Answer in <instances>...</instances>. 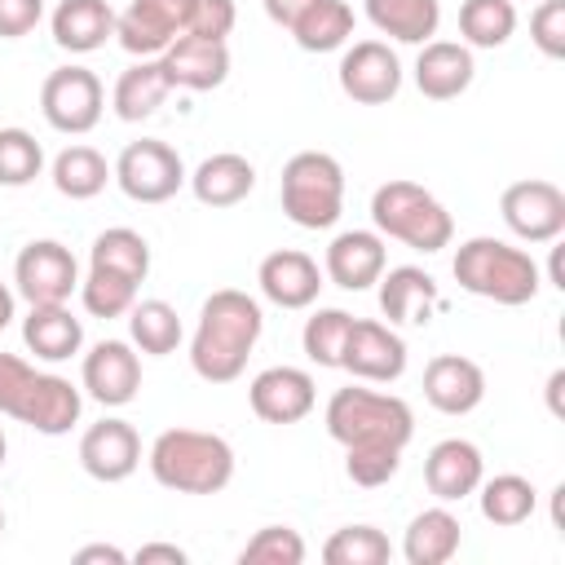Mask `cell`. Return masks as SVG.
Segmentation results:
<instances>
[{"instance_id": "cell-11", "label": "cell", "mask_w": 565, "mask_h": 565, "mask_svg": "<svg viewBox=\"0 0 565 565\" xmlns=\"http://www.w3.org/2000/svg\"><path fill=\"white\" fill-rule=\"evenodd\" d=\"M503 225L521 238V243H552L565 234V194L561 185L530 177V181H512L499 199Z\"/></svg>"}, {"instance_id": "cell-41", "label": "cell", "mask_w": 565, "mask_h": 565, "mask_svg": "<svg viewBox=\"0 0 565 565\" xmlns=\"http://www.w3.org/2000/svg\"><path fill=\"white\" fill-rule=\"evenodd\" d=\"M238 561H243V565H300V561H305V539H300V530H291V525H260V530L243 543Z\"/></svg>"}, {"instance_id": "cell-25", "label": "cell", "mask_w": 565, "mask_h": 565, "mask_svg": "<svg viewBox=\"0 0 565 565\" xmlns=\"http://www.w3.org/2000/svg\"><path fill=\"white\" fill-rule=\"evenodd\" d=\"M437 305H441V291H437L433 274H424L419 265H397V269L380 274V309L388 322L424 327Z\"/></svg>"}, {"instance_id": "cell-27", "label": "cell", "mask_w": 565, "mask_h": 565, "mask_svg": "<svg viewBox=\"0 0 565 565\" xmlns=\"http://www.w3.org/2000/svg\"><path fill=\"white\" fill-rule=\"evenodd\" d=\"M172 93V79L163 71V57H141L132 62L119 79H115V93H110V106L124 124H137V119H150L163 97Z\"/></svg>"}, {"instance_id": "cell-34", "label": "cell", "mask_w": 565, "mask_h": 565, "mask_svg": "<svg viewBox=\"0 0 565 565\" xmlns=\"http://www.w3.org/2000/svg\"><path fill=\"white\" fill-rule=\"evenodd\" d=\"M88 265H93V269L124 274V278H132V282H146V274H150V243H146L137 230H128V225L102 230V234L93 238Z\"/></svg>"}, {"instance_id": "cell-49", "label": "cell", "mask_w": 565, "mask_h": 565, "mask_svg": "<svg viewBox=\"0 0 565 565\" xmlns=\"http://www.w3.org/2000/svg\"><path fill=\"white\" fill-rule=\"evenodd\" d=\"M9 322H13V291L0 282V331H4Z\"/></svg>"}, {"instance_id": "cell-42", "label": "cell", "mask_w": 565, "mask_h": 565, "mask_svg": "<svg viewBox=\"0 0 565 565\" xmlns=\"http://www.w3.org/2000/svg\"><path fill=\"white\" fill-rule=\"evenodd\" d=\"M397 468H402V450H393V446H344V472L353 486L375 490V486L393 481Z\"/></svg>"}, {"instance_id": "cell-37", "label": "cell", "mask_w": 565, "mask_h": 565, "mask_svg": "<svg viewBox=\"0 0 565 565\" xmlns=\"http://www.w3.org/2000/svg\"><path fill=\"white\" fill-rule=\"evenodd\" d=\"M393 556V543L375 525H344L322 543L327 565H384Z\"/></svg>"}, {"instance_id": "cell-47", "label": "cell", "mask_w": 565, "mask_h": 565, "mask_svg": "<svg viewBox=\"0 0 565 565\" xmlns=\"http://www.w3.org/2000/svg\"><path fill=\"white\" fill-rule=\"evenodd\" d=\"M93 561L124 565V561H128V552H119V547H110V543H88V547H79V552H75V565H93Z\"/></svg>"}, {"instance_id": "cell-46", "label": "cell", "mask_w": 565, "mask_h": 565, "mask_svg": "<svg viewBox=\"0 0 565 565\" xmlns=\"http://www.w3.org/2000/svg\"><path fill=\"white\" fill-rule=\"evenodd\" d=\"M132 561H137V565H185L190 556H185V547H177V543H141V547L132 552Z\"/></svg>"}, {"instance_id": "cell-30", "label": "cell", "mask_w": 565, "mask_h": 565, "mask_svg": "<svg viewBox=\"0 0 565 565\" xmlns=\"http://www.w3.org/2000/svg\"><path fill=\"white\" fill-rule=\"evenodd\" d=\"M366 18L380 35H393L397 44H428L441 26L437 0H366Z\"/></svg>"}, {"instance_id": "cell-3", "label": "cell", "mask_w": 565, "mask_h": 565, "mask_svg": "<svg viewBox=\"0 0 565 565\" xmlns=\"http://www.w3.org/2000/svg\"><path fill=\"white\" fill-rule=\"evenodd\" d=\"M79 411H84V397L66 375L35 371L18 353H0V415L44 437H62L79 424Z\"/></svg>"}, {"instance_id": "cell-50", "label": "cell", "mask_w": 565, "mask_h": 565, "mask_svg": "<svg viewBox=\"0 0 565 565\" xmlns=\"http://www.w3.org/2000/svg\"><path fill=\"white\" fill-rule=\"evenodd\" d=\"M561 384H565V371H552V380H547V402H552V411H561Z\"/></svg>"}, {"instance_id": "cell-1", "label": "cell", "mask_w": 565, "mask_h": 565, "mask_svg": "<svg viewBox=\"0 0 565 565\" xmlns=\"http://www.w3.org/2000/svg\"><path fill=\"white\" fill-rule=\"evenodd\" d=\"M260 331H265V313L247 291H238V287L212 291L199 309V327H194V340H190L194 375L207 380V384L238 380L247 371V358H252Z\"/></svg>"}, {"instance_id": "cell-16", "label": "cell", "mask_w": 565, "mask_h": 565, "mask_svg": "<svg viewBox=\"0 0 565 565\" xmlns=\"http://www.w3.org/2000/svg\"><path fill=\"white\" fill-rule=\"evenodd\" d=\"M141 463V437L128 419H102L93 428H84L79 437V468L93 477V481H128Z\"/></svg>"}, {"instance_id": "cell-24", "label": "cell", "mask_w": 565, "mask_h": 565, "mask_svg": "<svg viewBox=\"0 0 565 565\" xmlns=\"http://www.w3.org/2000/svg\"><path fill=\"white\" fill-rule=\"evenodd\" d=\"M185 181L203 207H234L256 190V168L243 154L221 150V154H207Z\"/></svg>"}, {"instance_id": "cell-12", "label": "cell", "mask_w": 565, "mask_h": 565, "mask_svg": "<svg viewBox=\"0 0 565 565\" xmlns=\"http://www.w3.org/2000/svg\"><path fill=\"white\" fill-rule=\"evenodd\" d=\"M340 366L353 375V380H366V384H393L402 380L406 371V340L393 331V322H375V318H353L349 327V340H344V353H340Z\"/></svg>"}, {"instance_id": "cell-4", "label": "cell", "mask_w": 565, "mask_h": 565, "mask_svg": "<svg viewBox=\"0 0 565 565\" xmlns=\"http://www.w3.org/2000/svg\"><path fill=\"white\" fill-rule=\"evenodd\" d=\"M455 282L481 300H494V305H530L543 287V274L534 265V256L525 247H512L503 238H490V234H477L468 243H459L455 252V265H450Z\"/></svg>"}, {"instance_id": "cell-51", "label": "cell", "mask_w": 565, "mask_h": 565, "mask_svg": "<svg viewBox=\"0 0 565 565\" xmlns=\"http://www.w3.org/2000/svg\"><path fill=\"white\" fill-rule=\"evenodd\" d=\"M4 450H9V441H4V428H0V468H4Z\"/></svg>"}, {"instance_id": "cell-10", "label": "cell", "mask_w": 565, "mask_h": 565, "mask_svg": "<svg viewBox=\"0 0 565 565\" xmlns=\"http://www.w3.org/2000/svg\"><path fill=\"white\" fill-rule=\"evenodd\" d=\"M13 282L26 305H66L79 287V265L57 238H35L13 260Z\"/></svg>"}, {"instance_id": "cell-7", "label": "cell", "mask_w": 565, "mask_h": 565, "mask_svg": "<svg viewBox=\"0 0 565 565\" xmlns=\"http://www.w3.org/2000/svg\"><path fill=\"white\" fill-rule=\"evenodd\" d=\"M278 199L291 225L300 230H331L344 212V168L327 150H300L282 163Z\"/></svg>"}, {"instance_id": "cell-35", "label": "cell", "mask_w": 565, "mask_h": 565, "mask_svg": "<svg viewBox=\"0 0 565 565\" xmlns=\"http://www.w3.org/2000/svg\"><path fill=\"white\" fill-rule=\"evenodd\" d=\"M128 335H132V344L141 353L168 358L181 344V318H177V309L168 300H137L128 309Z\"/></svg>"}, {"instance_id": "cell-45", "label": "cell", "mask_w": 565, "mask_h": 565, "mask_svg": "<svg viewBox=\"0 0 565 565\" xmlns=\"http://www.w3.org/2000/svg\"><path fill=\"white\" fill-rule=\"evenodd\" d=\"M44 0H0V40H22L40 26Z\"/></svg>"}, {"instance_id": "cell-33", "label": "cell", "mask_w": 565, "mask_h": 565, "mask_svg": "<svg viewBox=\"0 0 565 565\" xmlns=\"http://www.w3.org/2000/svg\"><path fill=\"white\" fill-rule=\"evenodd\" d=\"M115 177V168L106 163L102 150L93 146H66L57 159H53V185L57 194L66 199H93L106 190V181Z\"/></svg>"}, {"instance_id": "cell-36", "label": "cell", "mask_w": 565, "mask_h": 565, "mask_svg": "<svg viewBox=\"0 0 565 565\" xmlns=\"http://www.w3.org/2000/svg\"><path fill=\"white\" fill-rule=\"evenodd\" d=\"M516 31L512 0H463L459 4V35L468 49H499Z\"/></svg>"}, {"instance_id": "cell-32", "label": "cell", "mask_w": 565, "mask_h": 565, "mask_svg": "<svg viewBox=\"0 0 565 565\" xmlns=\"http://www.w3.org/2000/svg\"><path fill=\"white\" fill-rule=\"evenodd\" d=\"M287 31L305 53H331L353 35V9L344 0H313Z\"/></svg>"}, {"instance_id": "cell-44", "label": "cell", "mask_w": 565, "mask_h": 565, "mask_svg": "<svg viewBox=\"0 0 565 565\" xmlns=\"http://www.w3.org/2000/svg\"><path fill=\"white\" fill-rule=\"evenodd\" d=\"M234 0H194L190 4V26L185 35H203V40H225L234 31Z\"/></svg>"}, {"instance_id": "cell-39", "label": "cell", "mask_w": 565, "mask_h": 565, "mask_svg": "<svg viewBox=\"0 0 565 565\" xmlns=\"http://www.w3.org/2000/svg\"><path fill=\"white\" fill-rule=\"evenodd\" d=\"M137 287L132 278L124 274H110V269H93L88 265V278L79 282V300L93 318H124L132 305H137Z\"/></svg>"}, {"instance_id": "cell-40", "label": "cell", "mask_w": 565, "mask_h": 565, "mask_svg": "<svg viewBox=\"0 0 565 565\" xmlns=\"http://www.w3.org/2000/svg\"><path fill=\"white\" fill-rule=\"evenodd\" d=\"M44 168V150L26 128H0V185H31Z\"/></svg>"}, {"instance_id": "cell-9", "label": "cell", "mask_w": 565, "mask_h": 565, "mask_svg": "<svg viewBox=\"0 0 565 565\" xmlns=\"http://www.w3.org/2000/svg\"><path fill=\"white\" fill-rule=\"evenodd\" d=\"M40 110H44L49 128L71 132V137H84V132L97 128V119L106 110L102 79L88 66H57L40 84Z\"/></svg>"}, {"instance_id": "cell-22", "label": "cell", "mask_w": 565, "mask_h": 565, "mask_svg": "<svg viewBox=\"0 0 565 565\" xmlns=\"http://www.w3.org/2000/svg\"><path fill=\"white\" fill-rule=\"evenodd\" d=\"M481 477H486V459H481V450H477L472 441H463V437L437 441V446L428 450V459H424L428 494H437L441 503H459V499L477 494Z\"/></svg>"}, {"instance_id": "cell-43", "label": "cell", "mask_w": 565, "mask_h": 565, "mask_svg": "<svg viewBox=\"0 0 565 565\" xmlns=\"http://www.w3.org/2000/svg\"><path fill=\"white\" fill-rule=\"evenodd\" d=\"M530 40L543 57H565V0H539L530 13Z\"/></svg>"}, {"instance_id": "cell-26", "label": "cell", "mask_w": 565, "mask_h": 565, "mask_svg": "<svg viewBox=\"0 0 565 565\" xmlns=\"http://www.w3.org/2000/svg\"><path fill=\"white\" fill-rule=\"evenodd\" d=\"M22 340L35 358L66 362L84 344V322L66 305H31V313L22 318Z\"/></svg>"}, {"instance_id": "cell-8", "label": "cell", "mask_w": 565, "mask_h": 565, "mask_svg": "<svg viewBox=\"0 0 565 565\" xmlns=\"http://www.w3.org/2000/svg\"><path fill=\"white\" fill-rule=\"evenodd\" d=\"M115 181L132 203H168L185 185V163L168 141L141 137V141H128L119 150Z\"/></svg>"}, {"instance_id": "cell-52", "label": "cell", "mask_w": 565, "mask_h": 565, "mask_svg": "<svg viewBox=\"0 0 565 565\" xmlns=\"http://www.w3.org/2000/svg\"><path fill=\"white\" fill-rule=\"evenodd\" d=\"M0 534H4V508H0Z\"/></svg>"}, {"instance_id": "cell-5", "label": "cell", "mask_w": 565, "mask_h": 565, "mask_svg": "<svg viewBox=\"0 0 565 565\" xmlns=\"http://www.w3.org/2000/svg\"><path fill=\"white\" fill-rule=\"evenodd\" d=\"M327 433L340 446H393L406 450V441L415 437V415L397 393H380V388H335L327 402Z\"/></svg>"}, {"instance_id": "cell-38", "label": "cell", "mask_w": 565, "mask_h": 565, "mask_svg": "<svg viewBox=\"0 0 565 565\" xmlns=\"http://www.w3.org/2000/svg\"><path fill=\"white\" fill-rule=\"evenodd\" d=\"M349 327H353V313H344V309H318L313 318H305V331H300L305 358L313 366H340Z\"/></svg>"}, {"instance_id": "cell-15", "label": "cell", "mask_w": 565, "mask_h": 565, "mask_svg": "<svg viewBox=\"0 0 565 565\" xmlns=\"http://www.w3.org/2000/svg\"><path fill=\"white\" fill-rule=\"evenodd\" d=\"M84 388L93 402L102 406H128L141 388V358L132 353L128 340H97L84 353V371H79Z\"/></svg>"}, {"instance_id": "cell-18", "label": "cell", "mask_w": 565, "mask_h": 565, "mask_svg": "<svg viewBox=\"0 0 565 565\" xmlns=\"http://www.w3.org/2000/svg\"><path fill=\"white\" fill-rule=\"evenodd\" d=\"M256 282H260V296L278 309H309L322 291V269L309 252H296V247H278L260 260L256 269Z\"/></svg>"}, {"instance_id": "cell-14", "label": "cell", "mask_w": 565, "mask_h": 565, "mask_svg": "<svg viewBox=\"0 0 565 565\" xmlns=\"http://www.w3.org/2000/svg\"><path fill=\"white\" fill-rule=\"evenodd\" d=\"M194 0H132L124 13H115V35L137 57H159L177 35L190 26Z\"/></svg>"}, {"instance_id": "cell-2", "label": "cell", "mask_w": 565, "mask_h": 565, "mask_svg": "<svg viewBox=\"0 0 565 565\" xmlns=\"http://www.w3.org/2000/svg\"><path fill=\"white\" fill-rule=\"evenodd\" d=\"M146 463L150 477L177 494H221L234 481V446L221 433H203V428L159 433Z\"/></svg>"}, {"instance_id": "cell-19", "label": "cell", "mask_w": 565, "mask_h": 565, "mask_svg": "<svg viewBox=\"0 0 565 565\" xmlns=\"http://www.w3.org/2000/svg\"><path fill=\"white\" fill-rule=\"evenodd\" d=\"M424 397L441 415H468L486 397V371L463 353H437L424 366Z\"/></svg>"}, {"instance_id": "cell-13", "label": "cell", "mask_w": 565, "mask_h": 565, "mask_svg": "<svg viewBox=\"0 0 565 565\" xmlns=\"http://www.w3.org/2000/svg\"><path fill=\"white\" fill-rule=\"evenodd\" d=\"M340 88L358 106H384L402 88V62L384 40H358L340 57Z\"/></svg>"}, {"instance_id": "cell-17", "label": "cell", "mask_w": 565, "mask_h": 565, "mask_svg": "<svg viewBox=\"0 0 565 565\" xmlns=\"http://www.w3.org/2000/svg\"><path fill=\"white\" fill-rule=\"evenodd\" d=\"M247 402L265 424H300L313 411L318 388L313 375L300 366H269L247 384Z\"/></svg>"}, {"instance_id": "cell-28", "label": "cell", "mask_w": 565, "mask_h": 565, "mask_svg": "<svg viewBox=\"0 0 565 565\" xmlns=\"http://www.w3.org/2000/svg\"><path fill=\"white\" fill-rule=\"evenodd\" d=\"M115 35V9L106 0H62L53 9V40L66 53H93Z\"/></svg>"}, {"instance_id": "cell-31", "label": "cell", "mask_w": 565, "mask_h": 565, "mask_svg": "<svg viewBox=\"0 0 565 565\" xmlns=\"http://www.w3.org/2000/svg\"><path fill=\"white\" fill-rule=\"evenodd\" d=\"M481 494V516L490 521V525H499V530H512V525H525L530 516H534V508H539V490H534V481L530 477H521V472H499V477H481V486H477Z\"/></svg>"}, {"instance_id": "cell-21", "label": "cell", "mask_w": 565, "mask_h": 565, "mask_svg": "<svg viewBox=\"0 0 565 565\" xmlns=\"http://www.w3.org/2000/svg\"><path fill=\"white\" fill-rule=\"evenodd\" d=\"M327 278L344 291H366L380 282L384 265H388V252H384V238L375 230H344L331 238L327 247Z\"/></svg>"}, {"instance_id": "cell-6", "label": "cell", "mask_w": 565, "mask_h": 565, "mask_svg": "<svg viewBox=\"0 0 565 565\" xmlns=\"http://www.w3.org/2000/svg\"><path fill=\"white\" fill-rule=\"evenodd\" d=\"M371 221H375L380 238H397L424 256L450 247V238H455V221L441 207V199L415 181H402V177L384 181L371 194Z\"/></svg>"}, {"instance_id": "cell-29", "label": "cell", "mask_w": 565, "mask_h": 565, "mask_svg": "<svg viewBox=\"0 0 565 565\" xmlns=\"http://www.w3.org/2000/svg\"><path fill=\"white\" fill-rule=\"evenodd\" d=\"M463 543V525L450 508H424L419 516H411L406 539H402V556L411 565H446Z\"/></svg>"}, {"instance_id": "cell-48", "label": "cell", "mask_w": 565, "mask_h": 565, "mask_svg": "<svg viewBox=\"0 0 565 565\" xmlns=\"http://www.w3.org/2000/svg\"><path fill=\"white\" fill-rule=\"evenodd\" d=\"M309 4H313V0H265V13H269L278 26H291Z\"/></svg>"}, {"instance_id": "cell-23", "label": "cell", "mask_w": 565, "mask_h": 565, "mask_svg": "<svg viewBox=\"0 0 565 565\" xmlns=\"http://www.w3.org/2000/svg\"><path fill=\"white\" fill-rule=\"evenodd\" d=\"M477 75V62H472V49L468 44H455V40H428L419 49V62H415V84L428 102H450L459 93H468Z\"/></svg>"}, {"instance_id": "cell-20", "label": "cell", "mask_w": 565, "mask_h": 565, "mask_svg": "<svg viewBox=\"0 0 565 565\" xmlns=\"http://www.w3.org/2000/svg\"><path fill=\"white\" fill-rule=\"evenodd\" d=\"M159 57H163V71H168L172 88L207 93V88L225 84V75H230V49H225V40L177 35Z\"/></svg>"}]
</instances>
